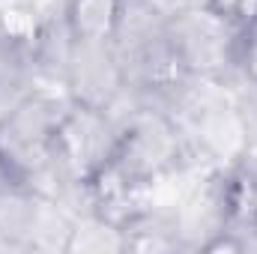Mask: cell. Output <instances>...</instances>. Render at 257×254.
<instances>
[{
  "mask_svg": "<svg viewBox=\"0 0 257 254\" xmlns=\"http://www.w3.org/2000/svg\"><path fill=\"white\" fill-rule=\"evenodd\" d=\"M60 105L48 96H27L0 117V174L15 186H36L57 174L54 129Z\"/></svg>",
  "mask_w": 257,
  "mask_h": 254,
  "instance_id": "cell-1",
  "label": "cell"
},
{
  "mask_svg": "<svg viewBox=\"0 0 257 254\" xmlns=\"http://www.w3.org/2000/svg\"><path fill=\"white\" fill-rule=\"evenodd\" d=\"M117 153V129L87 102H63L54 129V165L57 174L90 186Z\"/></svg>",
  "mask_w": 257,
  "mask_h": 254,
  "instance_id": "cell-2",
  "label": "cell"
},
{
  "mask_svg": "<svg viewBox=\"0 0 257 254\" xmlns=\"http://www.w3.org/2000/svg\"><path fill=\"white\" fill-rule=\"evenodd\" d=\"M177 153V138L171 126L162 117L153 114H138L123 132H117V153H114V168L132 180L144 183L150 174L165 168Z\"/></svg>",
  "mask_w": 257,
  "mask_h": 254,
  "instance_id": "cell-3",
  "label": "cell"
},
{
  "mask_svg": "<svg viewBox=\"0 0 257 254\" xmlns=\"http://www.w3.org/2000/svg\"><path fill=\"white\" fill-rule=\"evenodd\" d=\"M126 18V0H69L66 30L78 45L96 48L111 42Z\"/></svg>",
  "mask_w": 257,
  "mask_h": 254,
  "instance_id": "cell-4",
  "label": "cell"
},
{
  "mask_svg": "<svg viewBox=\"0 0 257 254\" xmlns=\"http://www.w3.org/2000/svg\"><path fill=\"white\" fill-rule=\"evenodd\" d=\"M63 248L66 251H90V254L123 251V248H128V230L108 221V218H96L90 227L72 230Z\"/></svg>",
  "mask_w": 257,
  "mask_h": 254,
  "instance_id": "cell-5",
  "label": "cell"
},
{
  "mask_svg": "<svg viewBox=\"0 0 257 254\" xmlns=\"http://www.w3.org/2000/svg\"><path fill=\"white\" fill-rule=\"evenodd\" d=\"M230 63L236 66L251 84H257V18H251L242 27H233Z\"/></svg>",
  "mask_w": 257,
  "mask_h": 254,
  "instance_id": "cell-6",
  "label": "cell"
},
{
  "mask_svg": "<svg viewBox=\"0 0 257 254\" xmlns=\"http://www.w3.org/2000/svg\"><path fill=\"white\" fill-rule=\"evenodd\" d=\"M0 30H3V39L12 42V45L30 42L36 36V30H39L36 12H30V9H6L0 15Z\"/></svg>",
  "mask_w": 257,
  "mask_h": 254,
  "instance_id": "cell-7",
  "label": "cell"
},
{
  "mask_svg": "<svg viewBox=\"0 0 257 254\" xmlns=\"http://www.w3.org/2000/svg\"><path fill=\"white\" fill-rule=\"evenodd\" d=\"M206 9L230 27H242L257 18V0H206Z\"/></svg>",
  "mask_w": 257,
  "mask_h": 254,
  "instance_id": "cell-8",
  "label": "cell"
},
{
  "mask_svg": "<svg viewBox=\"0 0 257 254\" xmlns=\"http://www.w3.org/2000/svg\"><path fill=\"white\" fill-rule=\"evenodd\" d=\"M203 251L209 254H221V251H245V242L239 239V236H233L230 230H215V236L212 239H206L203 245H200Z\"/></svg>",
  "mask_w": 257,
  "mask_h": 254,
  "instance_id": "cell-9",
  "label": "cell"
},
{
  "mask_svg": "<svg viewBox=\"0 0 257 254\" xmlns=\"http://www.w3.org/2000/svg\"><path fill=\"white\" fill-rule=\"evenodd\" d=\"M251 230H254V236H257V200H254V206H251Z\"/></svg>",
  "mask_w": 257,
  "mask_h": 254,
  "instance_id": "cell-10",
  "label": "cell"
}]
</instances>
